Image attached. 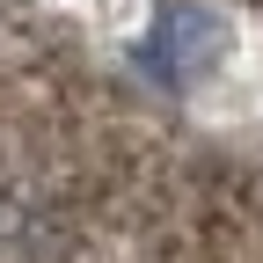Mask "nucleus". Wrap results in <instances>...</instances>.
<instances>
[{"label": "nucleus", "mask_w": 263, "mask_h": 263, "mask_svg": "<svg viewBox=\"0 0 263 263\" xmlns=\"http://www.w3.org/2000/svg\"><path fill=\"white\" fill-rule=\"evenodd\" d=\"M205 44H219V22L197 15V8H183V0H161V15H154V29L139 37V51H132V59H139L154 81H190Z\"/></svg>", "instance_id": "1"}]
</instances>
